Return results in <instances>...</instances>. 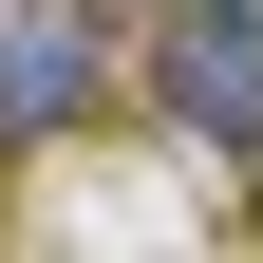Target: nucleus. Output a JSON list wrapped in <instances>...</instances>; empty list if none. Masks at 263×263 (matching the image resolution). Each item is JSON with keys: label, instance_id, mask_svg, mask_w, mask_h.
Returning <instances> with one entry per match:
<instances>
[{"label": "nucleus", "instance_id": "f03ea898", "mask_svg": "<svg viewBox=\"0 0 263 263\" xmlns=\"http://www.w3.org/2000/svg\"><path fill=\"white\" fill-rule=\"evenodd\" d=\"M132 76L170 94V132H207L226 170H263V0H170V19H132Z\"/></svg>", "mask_w": 263, "mask_h": 263}, {"label": "nucleus", "instance_id": "f257e3e1", "mask_svg": "<svg viewBox=\"0 0 263 263\" xmlns=\"http://www.w3.org/2000/svg\"><path fill=\"white\" fill-rule=\"evenodd\" d=\"M132 76V0H0V151L94 132Z\"/></svg>", "mask_w": 263, "mask_h": 263}]
</instances>
